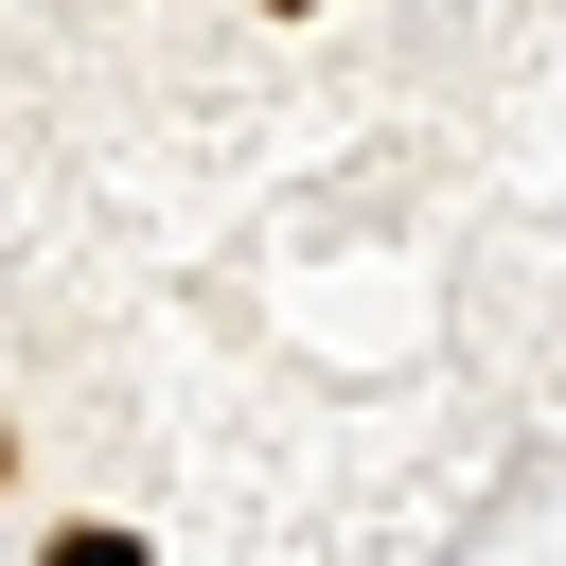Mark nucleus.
<instances>
[{"instance_id": "nucleus-1", "label": "nucleus", "mask_w": 566, "mask_h": 566, "mask_svg": "<svg viewBox=\"0 0 566 566\" xmlns=\"http://www.w3.org/2000/svg\"><path fill=\"white\" fill-rule=\"evenodd\" d=\"M265 18H318V0H265Z\"/></svg>"}]
</instances>
